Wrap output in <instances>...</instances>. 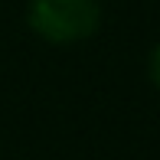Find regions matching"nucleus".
Wrapping results in <instances>:
<instances>
[{
	"mask_svg": "<svg viewBox=\"0 0 160 160\" xmlns=\"http://www.w3.org/2000/svg\"><path fill=\"white\" fill-rule=\"evenodd\" d=\"M30 30L46 42L72 46L88 39L101 23L98 0H30Z\"/></svg>",
	"mask_w": 160,
	"mask_h": 160,
	"instance_id": "nucleus-1",
	"label": "nucleus"
},
{
	"mask_svg": "<svg viewBox=\"0 0 160 160\" xmlns=\"http://www.w3.org/2000/svg\"><path fill=\"white\" fill-rule=\"evenodd\" d=\"M150 78H154V85L160 88V42L154 46V52H150Z\"/></svg>",
	"mask_w": 160,
	"mask_h": 160,
	"instance_id": "nucleus-2",
	"label": "nucleus"
}]
</instances>
